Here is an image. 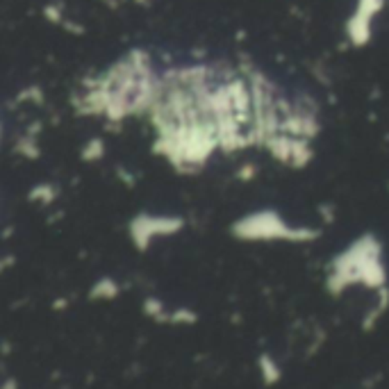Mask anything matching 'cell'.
I'll use <instances>...</instances> for the list:
<instances>
[{
  "mask_svg": "<svg viewBox=\"0 0 389 389\" xmlns=\"http://www.w3.org/2000/svg\"><path fill=\"white\" fill-rule=\"evenodd\" d=\"M171 321H175V323H180V321L193 323V321H196V314L189 312V310H180V312H175L173 316H171Z\"/></svg>",
  "mask_w": 389,
  "mask_h": 389,
  "instance_id": "277c9868",
  "label": "cell"
},
{
  "mask_svg": "<svg viewBox=\"0 0 389 389\" xmlns=\"http://www.w3.org/2000/svg\"><path fill=\"white\" fill-rule=\"evenodd\" d=\"M3 389H19L17 380H14V378H10V380H7V383H5V387H3Z\"/></svg>",
  "mask_w": 389,
  "mask_h": 389,
  "instance_id": "5b68a950",
  "label": "cell"
},
{
  "mask_svg": "<svg viewBox=\"0 0 389 389\" xmlns=\"http://www.w3.org/2000/svg\"><path fill=\"white\" fill-rule=\"evenodd\" d=\"M260 369H262V378H264V383H267V385H274V383H278V380H280L278 364L271 360L269 355L260 357Z\"/></svg>",
  "mask_w": 389,
  "mask_h": 389,
  "instance_id": "6da1fadb",
  "label": "cell"
},
{
  "mask_svg": "<svg viewBox=\"0 0 389 389\" xmlns=\"http://www.w3.org/2000/svg\"><path fill=\"white\" fill-rule=\"evenodd\" d=\"M119 294V287H116L112 280H100V283L91 290V298H114Z\"/></svg>",
  "mask_w": 389,
  "mask_h": 389,
  "instance_id": "7a4b0ae2",
  "label": "cell"
},
{
  "mask_svg": "<svg viewBox=\"0 0 389 389\" xmlns=\"http://www.w3.org/2000/svg\"><path fill=\"white\" fill-rule=\"evenodd\" d=\"M144 310H146V314H151V316H160L162 312H164L162 303H160V301H155V298H149V301H146Z\"/></svg>",
  "mask_w": 389,
  "mask_h": 389,
  "instance_id": "3957f363",
  "label": "cell"
}]
</instances>
